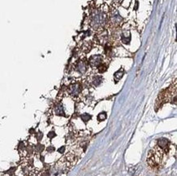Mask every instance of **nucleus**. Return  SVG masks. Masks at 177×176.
Masks as SVG:
<instances>
[{"mask_svg": "<svg viewBox=\"0 0 177 176\" xmlns=\"http://www.w3.org/2000/svg\"><path fill=\"white\" fill-rule=\"evenodd\" d=\"M55 113L56 115H64L63 108L61 105H57L55 108Z\"/></svg>", "mask_w": 177, "mask_h": 176, "instance_id": "f03ea898", "label": "nucleus"}, {"mask_svg": "<svg viewBox=\"0 0 177 176\" xmlns=\"http://www.w3.org/2000/svg\"><path fill=\"white\" fill-rule=\"evenodd\" d=\"M123 73H124L123 71L122 70V72H121V70H119V72H117V73L114 74V77H115V78H116L117 80H119V79L122 77Z\"/></svg>", "mask_w": 177, "mask_h": 176, "instance_id": "7ed1b4c3", "label": "nucleus"}, {"mask_svg": "<svg viewBox=\"0 0 177 176\" xmlns=\"http://www.w3.org/2000/svg\"><path fill=\"white\" fill-rule=\"evenodd\" d=\"M80 91V86L78 84H73L70 86V93L73 95H77Z\"/></svg>", "mask_w": 177, "mask_h": 176, "instance_id": "f257e3e1", "label": "nucleus"}]
</instances>
